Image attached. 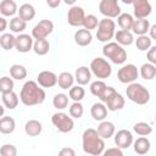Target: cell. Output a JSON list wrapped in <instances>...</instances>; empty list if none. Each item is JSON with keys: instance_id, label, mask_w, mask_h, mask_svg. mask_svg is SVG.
<instances>
[{"instance_id": "cell-6", "label": "cell", "mask_w": 156, "mask_h": 156, "mask_svg": "<svg viewBox=\"0 0 156 156\" xmlns=\"http://www.w3.org/2000/svg\"><path fill=\"white\" fill-rule=\"evenodd\" d=\"M116 32V23L113 20L110 18H102L99 21V24L96 27V38L101 43H108L113 37Z\"/></svg>"}, {"instance_id": "cell-21", "label": "cell", "mask_w": 156, "mask_h": 156, "mask_svg": "<svg viewBox=\"0 0 156 156\" xmlns=\"http://www.w3.org/2000/svg\"><path fill=\"white\" fill-rule=\"evenodd\" d=\"M133 149L138 155H145L151 149V143L146 136H140L133 141Z\"/></svg>"}, {"instance_id": "cell-2", "label": "cell", "mask_w": 156, "mask_h": 156, "mask_svg": "<svg viewBox=\"0 0 156 156\" xmlns=\"http://www.w3.org/2000/svg\"><path fill=\"white\" fill-rule=\"evenodd\" d=\"M82 146L83 151L87 155L99 156L105 150V141L101 139L94 128H88L83 132L82 135Z\"/></svg>"}, {"instance_id": "cell-22", "label": "cell", "mask_w": 156, "mask_h": 156, "mask_svg": "<svg viewBox=\"0 0 156 156\" xmlns=\"http://www.w3.org/2000/svg\"><path fill=\"white\" fill-rule=\"evenodd\" d=\"M17 13H18V17L27 23V22H29V21H32L34 18V16H35V9H34V6L32 4L26 2V4H23V5L20 6Z\"/></svg>"}, {"instance_id": "cell-37", "label": "cell", "mask_w": 156, "mask_h": 156, "mask_svg": "<svg viewBox=\"0 0 156 156\" xmlns=\"http://www.w3.org/2000/svg\"><path fill=\"white\" fill-rule=\"evenodd\" d=\"M135 46H136V49L140 50V51H147V50L152 46V40L149 38L147 34H145V35H139V37H136V39H135Z\"/></svg>"}, {"instance_id": "cell-43", "label": "cell", "mask_w": 156, "mask_h": 156, "mask_svg": "<svg viewBox=\"0 0 156 156\" xmlns=\"http://www.w3.org/2000/svg\"><path fill=\"white\" fill-rule=\"evenodd\" d=\"M99 24V20L95 15H85L84 22H83V28L87 30H91V29H96Z\"/></svg>"}, {"instance_id": "cell-52", "label": "cell", "mask_w": 156, "mask_h": 156, "mask_svg": "<svg viewBox=\"0 0 156 156\" xmlns=\"http://www.w3.org/2000/svg\"><path fill=\"white\" fill-rule=\"evenodd\" d=\"M4 113H5V108H4V107L0 105V118L4 116Z\"/></svg>"}, {"instance_id": "cell-10", "label": "cell", "mask_w": 156, "mask_h": 156, "mask_svg": "<svg viewBox=\"0 0 156 156\" xmlns=\"http://www.w3.org/2000/svg\"><path fill=\"white\" fill-rule=\"evenodd\" d=\"M54 32V23L50 20H41L39 21L32 29V38L33 39H46Z\"/></svg>"}, {"instance_id": "cell-34", "label": "cell", "mask_w": 156, "mask_h": 156, "mask_svg": "<svg viewBox=\"0 0 156 156\" xmlns=\"http://www.w3.org/2000/svg\"><path fill=\"white\" fill-rule=\"evenodd\" d=\"M9 27H10V29H11L12 33L22 34V32L27 28V23H26L24 21H22L18 16H16V17H12V18L10 20Z\"/></svg>"}, {"instance_id": "cell-13", "label": "cell", "mask_w": 156, "mask_h": 156, "mask_svg": "<svg viewBox=\"0 0 156 156\" xmlns=\"http://www.w3.org/2000/svg\"><path fill=\"white\" fill-rule=\"evenodd\" d=\"M115 144L116 147L123 150V149H128L132 146L134 139H133V134L130 130L128 129H119L117 133H115Z\"/></svg>"}, {"instance_id": "cell-11", "label": "cell", "mask_w": 156, "mask_h": 156, "mask_svg": "<svg viewBox=\"0 0 156 156\" xmlns=\"http://www.w3.org/2000/svg\"><path fill=\"white\" fill-rule=\"evenodd\" d=\"M132 5H133V12L135 20H144V18L146 20L152 11L151 4L147 0H134L132 1Z\"/></svg>"}, {"instance_id": "cell-39", "label": "cell", "mask_w": 156, "mask_h": 156, "mask_svg": "<svg viewBox=\"0 0 156 156\" xmlns=\"http://www.w3.org/2000/svg\"><path fill=\"white\" fill-rule=\"evenodd\" d=\"M68 95H66V94H63V93H58V94H56L55 96H54V99H52V105H54V107L55 108H57V110H63V108H66L67 106H68Z\"/></svg>"}, {"instance_id": "cell-23", "label": "cell", "mask_w": 156, "mask_h": 156, "mask_svg": "<svg viewBox=\"0 0 156 156\" xmlns=\"http://www.w3.org/2000/svg\"><path fill=\"white\" fill-rule=\"evenodd\" d=\"M90 115L95 121H105V118L107 117V108L105 106V104L102 102H95L93 104V106L90 107Z\"/></svg>"}, {"instance_id": "cell-42", "label": "cell", "mask_w": 156, "mask_h": 156, "mask_svg": "<svg viewBox=\"0 0 156 156\" xmlns=\"http://www.w3.org/2000/svg\"><path fill=\"white\" fill-rule=\"evenodd\" d=\"M68 112H69V116H71L72 118L79 119V118H82V116H83V113H84V107H83V105H82L80 102H73V104L69 106Z\"/></svg>"}, {"instance_id": "cell-33", "label": "cell", "mask_w": 156, "mask_h": 156, "mask_svg": "<svg viewBox=\"0 0 156 156\" xmlns=\"http://www.w3.org/2000/svg\"><path fill=\"white\" fill-rule=\"evenodd\" d=\"M20 102V99H18V95L15 93V91H11V93H7V94H2V104L6 108L9 110H13L17 107Z\"/></svg>"}, {"instance_id": "cell-32", "label": "cell", "mask_w": 156, "mask_h": 156, "mask_svg": "<svg viewBox=\"0 0 156 156\" xmlns=\"http://www.w3.org/2000/svg\"><path fill=\"white\" fill-rule=\"evenodd\" d=\"M10 76L12 79L16 80H23L27 77V69L23 65L20 63H15L10 67Z\"/></svg>"}, {"instance_id": "cell-51", "label": "cell", "mask_w": 156, "mask_h": 156, "mask_svg": "<svg viewBox=\"0 0 156 156\" xmlns=\"http://www.w3.org/2000/svg\"><path fill=\"white\" fill-rule=\"evenodd\" d=\"M60 4H61V0H48L46 1V5L51 9H56Z\"/></svg>"}, {"instance_id": "cell-7", "label": "cell", "mask_w": 156, "mask_h": 156, "mask_svg": "<svg viewBox=\"0 0 156 156\" xmlns=\"http://www.w3.org/2000/svg\"><path fill=\"white\" fill-rule=\"evenodd\" d=\"M51 123L61 133H68L74 127V121L71 116L65 112H56L51 117Z\"/></svg>"}, {"instance_id": "cell-14", "label": "cell", "mask_w": 156, "mask_h": 156, "mask_svg": "<svg viewBox=\"0 0 156 156\" xmlns=\"http://www.w3.org/2000/svg\"><path fill=\"white\" fill-rule=\"evenodd\" d=\"M33 43H34V39L32 38V35L22 33V34H18V35L15 38V49H16L18 52L26 54V52H28L29 50H32Z\"/></svg>"}, {"instance_id": "cell-36", "label": "cell", "mask_w": 156, "mask_h": 156, "mask_svg": "<svg viewBox=\"0 0 156 156\" xmlns=\"http://www.w3.org/2000/svg\"><path fill=\"white\" fill-rule=\"evenodd\" d=\"M15 38L16 37L11 33H2L0 35V46L6 51L13 49L15 48Z\"/></svg>"}, {"instance_id": "cell-25", "label": "cell", "mask_w": 156, "mask_h": 156, "mask_svg": "<svg viewBox=\"0 0 156 156\" xmlns=\"http://www.w3.org/2000/svg\"><path fill=\"white\" fill-rule=\"evenodd\" d=\"M18 11L17 4L13 0H2L0 2V13L2 17H11Z\"/></svg>"}, {"instance_id": "cell-20", "label": "cell", "mask_w": 156, "mask_h": 156, "mask_svg": "<svg viewBox=\"0 0 156 156\" xmlns=\"http://www.w3.org/2000/svg\"><path fill=\"white\" fill-rule=\"evenodd\" d=\"M93 40V34L90 30H87L84 28L77 29L74 33V41L79 46H88Z\"/></svg>"}, {"instance_id": "cell-17", "label": "cell", "mask_w": 156, "mask_h": 156, "mask_svg": "<svg viewBox=\"0 0 156 156\" xmlns=\"http://www.w3.org/2000/svg\"><path fill=\"white\" fill-rule=\"evenodd\" d=\"M96 132L101 139H110L116 133V126L111 121H101L98 126Z\"/></svg>"}, {"instance_id": "cell-18", "label": "cell", "mask_w": 156, "mask_h": 156, "mask_svg": "<svg viewBox=\"0 0 156 156\" xmlns=\"http://www.w3.org/2000/svg\"><path fill=\"white\" fill-rule=\"evenodd\" d=\"M74 80L78 83V85L83 87V85H87L90 79H91V72L89 69V67L87 66H80L76 69L74 72Z\"/></svg>"}, {"instance_id": "cell-31", "label": "cell", "mask_w": 156, "mask_h": 156, "mask_svg": "<svg viewBox=\"0 0 156 156\" xmlns=\"http://www.w3.org/2000/svg\"><path fill=\"white\" fill-rule=\"evenodd\" d=\"M134 22V17L128 12H122L117 17V23L122 30H130Z\"/></svg>"}, {"instance_id": "cell-19", "label": "cell", "mask_w": 156, "mask_h": 156, "mask_svg": "<svg viewBox=\"0 0 156 156\" xmlns=\"http://www.w3.org/2000/svg\"><path fill=\"white\" fill-rule=\"evenodd\" d=\"M115 39H116V43L123 48V46H128V45L133 44L134 35H133V33L130 30H122V29H119V30L115 32Z\"/></svg>"}, {"instance_id": "cell-38", "label": "cell", "mask_w": 156, "mask_h": 156, "mask_svg": "<svg viewBox=\"0 0 156 156\" xmlns=\"http://www.w3.org/2000/svg\"><path fill=\"white\" fill-rule=\"evenodd\" d=\"M133 130L140 136H147L152 133V127L146 122H138L133 126Z\"/></svg>"}, {"instance_id": "cell-40", "label": "cell", "mask_w": 156, "mask_h": 156, "mask_svg": "<svg viewBox=\"0 0 156 156\" xmlns=\"http://www.w3.org/2000/svg\"><path fill=\"white\" fill-rule=\"evenodd\" d=\"M13 87H15V83L11 77L4 76L0 78V93L1 94H7V93L13 91Z\"/></svg>"}, {"instance_id": "cell-47", "label": "cell", "mask_w": 156, "mask_h": 156, "mask_svg": "<svg viewBox=\"0 0 156 156\" xmlns=\"http://www.w3.org/2000/svg\"><path fill=\"white\" fill-rule=\"evenodd\" d=\"M116 89L113 88V87H106V89L104 90V93H102V95H101V98H100V102H102V104H105L106 102V100L108 99V96L115 91Z\"/></svg>"}, {"instance_id": "cell-46", "label": "cell", "mask_w": 156, "mask_h": 156, "mask_svg": "<svg viewBox=\"0 0 156 156\" xmlns=\"http://www.w3.org/2000/svg\"><path fill=\"white\" fill-rule=\"evenodd\" d=\"M146 58H147V62L151 63V65H155L156 66V46H151L147 52H146Z\"/></svg>"}, {"instance_id": "cell-16", "label": "cell", "mask_w": 156, "mask_h": 156, "mask_svg": "<svg viewBox=\"0 0 156 156\" xmlns=\"http://www.w3.org/2000/svg\"><path fill=\"white\" fill-rule=\"evenodd\" d=\"M124 104H126V100H124L123 95L119 94L117 90H115L106 100L105 106H106L107 111H119L124 107Z\"/></svg>"}, {"instance_id": "cell-8", "label": "cell", "mask_w": 156, "mask_h": 156, "mask_svg": "<svg viewBox=\"0 0 156 156\" xmlns=\"http://www.w3.org/2000/svg\"><path fill=\"white\" fill-rule=\"evenodd\" d=\"M99 11L104 18H116L122 13V9L117 0H101L99 2Z\"/></svg>"}, {"instance_id": "cell-54", "label": "cell", "mask_w": 156, "mask_h": 156, "mask_svg": "<svg viewBox=\"0 0 156 156\" xmlns=\"http://www.w3.org/2000/svg\"><path fill=\"white\" fill-rule=\"evenodd\" d=\"M85 156H88V155H85Z\"/></svg>"}, {"instance_id": "cell-49", "label": "cell", "mask_w": 156, "mask_h": 156, "mask_svg": "<svg viewBox=\"0 0 156 156\" xmlns=\"http://www.w3.org/2000/svg\"><path fill=\"white\" fill-rule=\"evenodd\" d=\"M147 33L150 34L149 38H150L151 40L156 39V24H151L150 28H149V30H147Z\"/></svg>"}, {"instance_id": "cell-12", "label": "cell", "mask_w": 156, "mask_h": 156, "mask_svg": "<svg viewBox=\"0 0 156 156\" xmlns=\"http://www.w3.org/2000/svg\"><path fill=\"white\" fill-rule=\"evenodd\" d=\"M84 18H85L84 9L78 5H73L67 12V22L72 27H82Z\"/></svg>"}, {"instance_id": "cell-3", "label": "cell", "mask_w": 156, "mask_h": 156, "mask_svg": "<svg viewBox=\"0 0 156 156\" xmlns=\"http://www.w3.org/2000/svg\"><path fill=\"white\" fill-rule=\"evenodd\" d=\"M127 98L136 105H146L150 101V91L140 83H130L126 89Z\"/></svg>"}, {"instance_id": "cell-24", "label": "cell", "mask_w": 156, "mask_h": 156, "mask_svg": "<svg viewBox=\"0 0 156 156\" xmlns=\"http://www.w3.org/2000/svg\"><path fill=\"white\" fill-rule=\"evenodd\" d=\"M150 22H149V20H134V22H133V26H132V28H130V32L133 33V34H136L138 37L139 35H145V34H147V30H149V28H150Z\"/></svg>"}, {"instance_id": "cell-9", "label": "cell", "mask_w": 156, "mask_h": 156, "mask_svg": "<svg viewBox=\"0 0 156 156\" xmlns=\"http://www.w3.org/2000/svg\"><path fill=\"white\" fill-rule=\"evenodd\" d=\"M139 77V69L136 68L135 65L133 63H127L123 65L118 72H117V78L121 83L123 84H130L134 83L136 80V78Z\"/></svg>"}, {"instance_id": "cell-44", "label": "cell", "mask_w": 156, "mask_h": 156, "mask_svg": "<svg viewBox=\"0 0 156 156\" xmlns=\"http://www.w3.org/2000/svg\"><path fill=\"white\" fill-rule=\"evenodd\" d=\"M1 156H17V147L13 144H4L0 147Z\"/></svg>"}, {"instance_id": "cell-4", "label": "cell", "mask_w": 156, "mask_h": 156, "mask_svg": "<svg viewBox=\"0 0 156 156\" xmlns=\"http://www.w3.org/2000/svg\"><path fill=\"white\" fill-rule=\"evenodd\" d=\"M102 55L115 65H123L127 61V51L116 41H108L102 48Z\"/></svg>"}, {"instance_id": "cell-15", "label": "cell", "mask_w": 156, "mask_h": 156, "mask_svg": "<svg viewBox=\"0 0 156 156\" xmlns=\"http://www.w3.org/2000/svg\"><path fill=\"white\" fill-rule=\"evenodd\" d=\"M37 83L43 89L52 88L57 84V76L51 71H41L37 76Z\"/></svg>"}, {"instance_id": "cell-1", "label": "cell", "mask_w": 156, "mask_h": 156, "mask_svg": "<svg viewBox=\"0 0 156 156\" xmlns=\"http://www.w3.org/2000/svg\"><path fill=\"white\" fill-rule=\"evenodd\" d=\"M45 90L34 80H27L21 89L20 100L24 106H35L45 101Z\"/></svg>"}, {"instance_id": "cell-29", "label": "cell", "mask_w": 156, "mask_h": 156, "mask_svg": "<svg viewBox=\"0 0 156 156\" xmlns=\"http://www.w3.org/2000/svg\"><path fill=\"white\" fill-rule=\"evenodd\" d=\"M32 50H33L37 55L44 56V55H46V54L49 52V50H50V43H49L48 39H37V40H34V43H33Z\"/></svg>"}, {"instance_id": "cell-50", "label": "cell", "mask_w": 156, "mask_h": 156, "mask_svg": "<svg viewBox=\"0 0 156 156\" xmlns=\"http://www.w3.org/2000/svg\"><path fill=\"white\" fill-rule=\"evenodd\" d=\"M7 26H9V23H7L6 18L2 17V16H0V33H2L7 28Z\"/></svg>"}, {"instance_id": "cell-41", "label": "cell", "mask_w": 156, "mask_h": 156, "mask_svg": "<svg viewBox=\"0 0 156 156\" xmlns=\"http://www.w3.org/2000/svg\"><path fill=\"white\" fill-rule=\"evenodd\" d=\"M106 83L104 82V80H94L91 84H90V93L94 95V96H96V98H101V95H102V93H104V90L106 89Z\"/></svg>"}, {"instance_id": "cell-30", "label": "cell", "mask_w": 156, "mask_h": 156, "mask_svg": "<svg viewBox=\"0 0 156 156\" xmlns=\"http://www.w3.org/2000/svg\"><path fill=\"white\" fill-rule=\"evenodd\" d=\"M139 74H140L141 78L145 79V80H152V79L156 77V66H155V65H151V63H149V62L143 63L141 67H140Z\"/></svg>"}, {"instance_id": "cell-45", "label": "cell", "mask_w": 156, "mask_h": 156, "mask_svg": "<svg viewBox=\"0 0 156 156\" xmlns=\"http://www.w3.org/2000/svg\"><path fill=\"white\" fill-rule=\"evenodd\" d=\"M102 156H124L123 151L118 147H108L107 150L102 151Z\"/></svg>"}, {"instance_id": "cell-26", "label": "cell", "mask_w": 156, "mask_h": 156, "mask_svg": "<svg viewBox=\"0 0 156 156\" xmlns=\"http://www.w3.org/2000/svg\"><path fill=\"white\" fill-rule=\"evenodd\" d=\"M43 130V124L38 119H29L24 124V132L29 136H38Z\"/></svg>"}, {"instance_id": "cell-28", "label": "cell", "mask_w": 156, "mask_h": 156, "mask_svg": "<svg viewBox=\"0 0 156 156\" xmlns=\"http://www.w3.org/2000/svg\"><path fill=\"white\" fill-rule=\"evenodd\" d=\"M73 83H74V77L72 73L69 72H62L58 74L57 77V84L61 89L63 90H68L73 87Z\"/></svg>"}, {"instance_id": "cell-48", "label": "cell", "mask_w": 156, "mask_h": 156, "mask_svg": "<svg viewBox=\"0 0 156 156\" xmlns=\"http://www.w3.org/2000/svg\"><path fill=\"white\" fill-rule=\"evenodd\" d=\"M58 156H76V151L72 147L66 146V147H62L58 151Z\"/></svg>"}, {"instance_id": "cell-35", "label": "cell", "mask_w": 156, "mask_h": 156, "mask_svg": "<svg viewBox=\"0 0 156 156\" xmlns=\"http://www.w3.org/2000/svg\"><path fill=\"white\" fill-rule=\"evenodd\" d=\"M68 96H69V99L73 100V102H80L85 96V90L83 87H80L78 84L73 85L68 91Z\"/></svg>"}, {"instance_id": "cell-5", "label": "cell", "mask_w": 156, "mask_h": 156, "mask_svg": "<svg viewBox=\"0 0 156 156\" xmlns=\"http://www.w3.org/2000/svg\"><path fill=\"white\" fill-rule=\"evenodd\" d=\"M89 69L91 72V74H94L99 80H104L106 78H108L112 73V67L111 63L105 60L104 57H95L91 60Z\"/></svg>"}, {"instance_id": "cell-27", "label": "cell", "mask_w": 156, "mask_h": 156, "mask_svg": "<svg viewBox=\"0 0 156 156\" xmlns=\"http://www.w3.org/2000/svg\"><path fill=\"white\" fill-rule=\"evenodd\" d=\"M16 129V122L10 116H2L0 118V133L2 134H11Z\"/></svg>"}, {"instance_id": "cell-53", "label": "cell", "mask_w": 156, "mask_h": 156, "mask_svg": "<svg viewBox=\"0 0 156 156\" xmlns=\"http://www.w3.org/2000/svg\"><path fill=\"white\" fill-rule=\"evenodd\" d=\"M65 4H67V5H68V4H69V5H73V4H74V1H73V0H66V1H65Z\"/></svg>"}]
</instances>
